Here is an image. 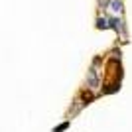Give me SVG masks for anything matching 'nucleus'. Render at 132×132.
Returning a JSON list of instances; mask_svg holds the SVG:
<instances>
[{
  "mask_svg": "<svg viewBox=\"0 0 132 132\" xmlns=\"http://www.w3.org/2000/svg\"><path fill=\"white\" fill-rule=\"evenodd\" d=\"M118 24H120V22H118L116 18H112V20H110V26H112V28H118Z\"/></svg>",
  "mask_w": 132,
  "mask_h": 132,
  "instance_id": "obj_3",
  "label": "nucleus"
},
{
  "mask_svg": "<svg viewBox=\"0 0 132 132\" xmlns=\"http://www.w3.org/2000/svg\"><path fill=\"white\" fill-rule=\"evenodd\" d=\"M110 10L112 12H120L122 10V2L120 0H112V2H110Z\"/></svg>",
  "mask_w": 132,
  "mask_h": 132,
  "instance_id": "obj_1",
  "label": "nucleus"
},
{
  "mask_svg": "<svg viewBox=\"0 0 132 132\" xmlns=\"http://www.w3.org/2000/svg\"><path fill=\"white\" fill-rule=\"evenodd\" d=\"M97 26H99V28H101V30H105V28H106V26H109V22H106L105 18H101L99 22H97Z\"/></svg>",
  "mask_w": 132,
  "mask_h": 132,
  "instance_id": "obj_2",
  "label": "nucleus"
}]
</instances>
